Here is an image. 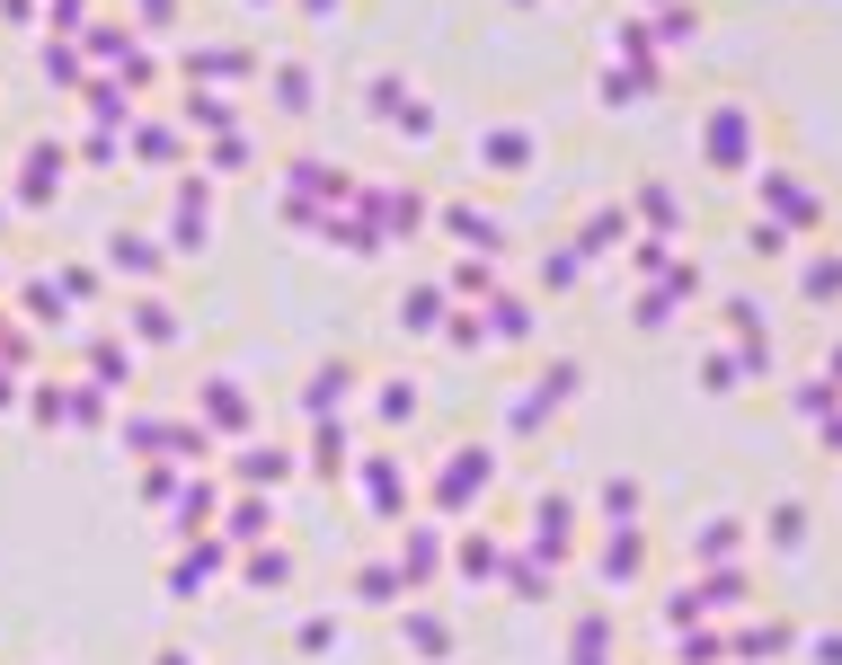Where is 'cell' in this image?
Masks as SVG:
<instances>
[{
	"instance_id": "6da1fadb",
	"label": "cell",
	"mask_w": 842,
	"mask_h": 665,
	"mask_svg": "<svg viewBox=\"0 0 842 665\" xmlns=\"http://www.w3.org/2000/svg\"><path fill=\"white\" fill-rule=\"evenodd\" d=\"M54 178H63V151H36V160H27V196H45Z\"/></svg>"
}]
</instances>
